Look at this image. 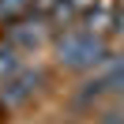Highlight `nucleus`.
Returning a JSON list of instances; mask_svg holds the SVG:
<instances>
[{
    "mask_svg": "<svg viewBox=\"0 0 124 124\" xmlns=\"http://www.w3.org/2000/svg\"><path fill=\"white\" fill-rule=\"evenodd\" d=\"M105 38L101 34H90L83 26H68V30L56 38V60L71 71H86V68H98L105 60Z\"/></svg>",
    "mask_w": 124,
    "mask_h": 124,
    "instance_id": "f257e3e1",
    "label": "nucleus"
},
{
    "mask_svg": "<svg viewBox=\"0 0 124 124\" xmlns=\"http://www.w3.org/2000/svg\"><path fill=\"white\" fill-rule=\"evenodd\" d=\"M41 83H45V71H38V68H19L15 75L4 79V86H0V109H15V105H23V101L30 98Z\"/></svg>",
    "mask_w": 124,
    "mask_h": 124,
    "instance_id": "f03ea898",
    "label": "nucleus"
},
{
    "mask_svg": "<svg viewBox=\"0 0 124 124\" xmlns=\"http://www.w3.org/2000/svg\"><path fill=\"white\" fill-rule=\"evenodd\" d=\"M98 68H101L98 75H94L90 83H83V90H79V101H94V98H101V94L120 90V86H124V60H116V56H105Z\"/></svg>",
    "mask_w": 124,
    "mask_h": 124,
    "instance_id": "7ed1b4c3",
    "label": "nucleus"
},
{
    "mask_svg": "<svg viewBox=\"0 0 124 124\" xmlns=\"http://www.w3.org/2000/svg\"><path fill=\"white\" fill-rule=\"evenodd\" d=\"M49 34H53V23H49L45 15L19 19V23H11V30H8V45H15V49H38V45L49 41Z\"/></svg>",
    "mask_w": 124,
    "mask_h": 124,
    "instance_id": "20e7f679",
    "label": "nucleus"
},
{
    "mask_svg": "<svg viewBox=\"0 0 124 124\" xmlns=\"http://www.w3.org/2000/svg\"><path fill=\"white\" fill-rule=\"evenodd\" d=\"M116 15H120V8H116V0H94L90 8L79 15V26L83 30H90V34H113V26H116Z\"/></svg>",
    "mask_w": 124,
    "mask_h": 124,
    "instance_id": "39448f33",
    "label": "nucleus"
},
{
    "mask_svg": "<svg viewBox=\"0 0 124 124\" xmlns=\"http://www.w3.org/2000/svg\"><path fill=\"white\" fill-rule=\"evenodd\" d=\"M26 11H34V0H0L4 23H19V19H26Z\"/></svg>",
    "mask_w": 124,
    "mask_h": 124,
    "instance_id": "423d86ee",
    "label": "nucleus"
},
{
    "mask_svg": "<svg viewBox=\"0 0 124 124\" xmlns=\"http://www.w3.org/2000/svg\"><path fill=\"white\" fill-rule=\"evenodd\" d=\"M19 71V49L15 45H0V86H4V79H11Z\"/></svg>",
    "mask_w": 124,
    "mask_h": 124,
    "instance_id": "0eeeda50",
    "label": "nucleus"
},
{
    "mask_svg": "<svg viewBox=\"0 0 124 124\" xmlns=\"http://www.w3.org/2000/svg\"><path fill=\"white\" fill-rule=\"evenodd\" d=\"M64 4H68V11H71V15H83V11L90 8L94 0H64Z\"/></svg>",
    "mask_w": 124,
    "mask_h": 124,
    "instance_id": "6e6552de",
    "label": "nucleus"
}]
</instances>
